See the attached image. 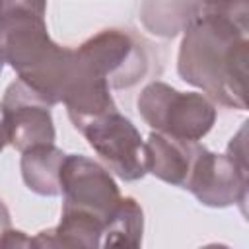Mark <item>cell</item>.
I'll list each match as a JSON object with an SVG mask.
<instances>
[{
	"mask_svg": "<svg viewBox=\"0 0 249 249\" xmlns=\"http://www.w3.org/2000/svg\"><path fill=\"white\" fill-rule=\"evenodd\" d=\"M140 117L156 132L198 142L216 123L212 99L196 91H179L165 82H150L138 95Z\"/></svg>",
	"mask_w": 249,
	"mask_h": 249,
	"instance_id": "3957f363",
	"label": "cell"
},
{
	"mask_svg": "<svg viewBox=\"0 0 249 249\" xmlns=\"http://www.w3.org/2000/svg\"><path fill=\"white\" fill-rule=\"evenodd\" d=\"M144 212L132 196H121L117 208L107 218L101 247H138L142 243Z\"/></svg>",
	"mask_w": 249,
	"mask_h": 249,
	"instance_id": "5bb4252c",
	"label": "cell"
},
{
	"mask_svg": "<svg viewBox=\"0 0 249 249\" xmlns=\"http://www.w3.org/2000/svg\"><path fill=\"white\" fill-rule=\"evenodd\" d=\"M2 68H4V58L0 56V72H2Z\"/></svg>",
	"mask_w": 249,
	"mask_h": 249,
	"instance_id": "d6986e66",
	"label": "cell"
},
{
	"mask_svg": "<svg viewBox=\"0 0 249 249\" xmlns=\"http://www.w3.org/2000/svg\"><path fill=\"white\" fill-rule=\"evenodd\" d=\"M2 115L8 132V144L25 152L39 144H54V123L51 107L23 80L12 82L2 97Z\"/></svg>",
	"mask_w": 249,
	"mask_h": 249,
	"instance_id": "52a82bcc",
	"label": "cell"
},
{
	"mask_svg": "<svg viewBox=\"0 0 249 249\" xmlns=\"http://www.w3.org/2000/svg\"><path fill=\"white\" fill-rule=\"evenodd\" d=\"M247 177L249 171L235 165L226 154H214L202 146L195 158L185 189H189L204 206L226 208L241 204V210L245 212Z\"/></svg>",
	"mask_w": 249,
	"mask_h": 249,
	"instance_id": "ba28073f",
	"label": "cell"
},
{
	"mask_svg": "<svg viewBox=\"0 0 249 249\" xmlns=\"http://www.w3.org/2000/svg\"><path fill=\"white\" fill-rule=\"evenodd\" d=\"M103 220L80 212V210H62L60 224L51 230L39 231L31 241L33 247H101Z\"/></svg>",
	"mask_w": 249,
	"mask_h": 249,
	"instance_id": "8fae6325",
	"label": "cell"
},
{
	"mask_svg": "<svg viewBox=\"0 0 249 249\" xmlns=\"http://www.w3.org/2000/svg\"><path fill=\"white\" fill-rule=\"evenodd\" d=\"M109 89V84L97 76L76 53L72 78L64 91L62 103L66 105L68 117L78 130L91 119L117 109Z\"/></svg>",
	"mask_w": 249,
	"mask_h": 249,
	"instance_id": "9c48e42d",
	"label": "cell"
},
{
	"mask_svg": "<svg viewBox=\"0 0 249 249\" xmlns=\"http://www.w3.org/2000/svg\"><path fill=\"white\" fill-rule=\"evenodd\" d=\"M62 210L88 212L103 224L121 200V191L111 173L97 161L82 156H64L60 167Z\"/></svg>",
	"mask_w": 249,
	"mask_h": 249,
	"instance_id": "8992f818",
	"label": "cell"
},
{
	"mask_svg": "<svg viewBox=\"0 0 249 249\" xmlns=\"http://www.w3.org/2000/svg\"><path fill=\"white\" fill-rule=\"evenodd\" d=\"M10 230V212L6 208V204L0 198V239L4 237V233Z\"/></svg>",
	"mask_w": 249,
	"mask_h": 249,
	"instance_id": "e0dca14e",
	"label": "cell"
},
{
	"mask_svg": "<svg viewBox=\"0 0 249 249\" xmlns=\"http://www.w3.org/2000/svg\"><path fill=\"white\" fill-rule=\"evenodd\" d=\"M47 0H0V56L49 105L62 103L76 53L47 31Z\"/></svg>",
	"mask_w": 249,
	"mask_h": 249,
	"instance_id": "7a4b0ae2",
	"label": "cell"
},
{
	"mask_svg": "<svg viewBox=\"0 0 249 249\" xmlns=\"http://www.w3.org/2000/svg\"><path fill=\"white\" fill-rule=\"evenodd\" d=\"M200 148L202 146L195 140H181L163 132H152L144 142L146 173L185 189Z\"/></svg>",
	"mask_w": 249,
	"mask_h": 249,
	"instance_id": "30bf717a",
	"label": "cell"
},
{
	"mask_svg": "<svg viewBox=\"0 0 249 249\" xmlns=\"http://www.w3.org/2000/svg\"><path fill=\"white\" fill-rule=\"evenodd\" d=\"M6 144H8V132H6L4 115H2V105H0V152L6 148Z\"/></svg>",
	"mask_w": 249,
	"mask_h": 249,
	"instance_id": "ac0fdd59",
	"label": "cell"
},
{
	"mask_svg": "<svg viewBox=\"0 0 249 249\" xmlns=\"http://www.w3.org/2000/svg\"><path fill=\"white\" fill-rule=\"evenodd\" d=\"M202 0H144L140 18L144 27L161 37H173L196 16Z\"/></svg>",
	"mask_w": 249,
	"mask_h": 249,
	"instance_id": "4fadbf2b",
	"label": "cell"
},
{
	"mask_svg": "<svg viewBox=\"0 0 249 249\" xmlns=\"http://www.w3.org/2000/svg\"><path fill=\"white\" fill-rule=\"evenodd\" d=\"M183 31L177 54L181 80L224 107L245 111L249 21L198 8Z\"/></svg>",
	"mask_w": 249,
	"mask_h": 249,
	"instance_id": "6da1fadb",
	"label": "cell"
},
{
	"mask_svg": "<svg viewBox=\"0 0 249 249\" xmlns=\"http://www.w3.org/2000/svg\"><path fill=\"white\" fill-rule=\"evenodd\" d=\"M64 152L54 144H39L21 152V177L29 191L41 196L60 195V167Z\"/></svg>",
	"mask_w": 249,
	"mask_h": 249,
	"instance_id": "7c38bea8",
	"label": "cell"
},
{
	"mask_svg": "<svg viewBox=\"0 0 249 249\" xmlns=\"http://www.w3.org/2000/svg\"><path fill=\"white\" fill-rule=\"evenodd\" d=\"M0 247H33V241L31 237H25L23 231H16L10 228L0 239Z\"/></svg>",
	"mask_w": 249,
	"mask_h": 249,
	"instance_id": "2e32d148",
	"label": "cell"
},
{
	"mask_svg": "<svg viewBox=\"0 0 249 249\" xmlns=\"http://www.w3.org/2000/svg\"><path fill=\"white\" fill-rule=\"evenodd\" d=\"M226 156H228L235 165H239L241 169H247V171H249V167H247V126H245V123L241 124V128L237 130V134H235V136L231 138V142L228 144Z\"/></svg>",
	"mask_w": 249,
	"mask_h": 249,
	"instance_id": "9a60e30c",
	"label": "cell"
},
{
	"mask_svg": "<svg viewBox=\"0 0 249 249\" xmlns=\"http://www.w3.org/2000/svg\"><path fill=\"white\" fill-rule=\"evenodd\" d=\"M76 53L109 88H132L148 70L146 51L123 29H103L84 41Z\"/></svg>",
	"mask_w": 249,
	"mask_h": 249,
	"instance_id": "5b68a950",
	"label": "cell"
},
{
	"mask_svg": "<svg viewBox=\"0 0 249 249\" xmlns=\"http://www.w3.org/2000/svg\"><path fill=\"white\" fill-rule=\"evenodd\" d=\"M80 132L107 167L123 181H138L146 175L144 140L130 119L113 109L86 123Z\"/></svg>",
	"mask_w": 249,
	"mask_h": 249,
	"instance_id": "277c9868",
	"label": "cell"
}]
</instances>
